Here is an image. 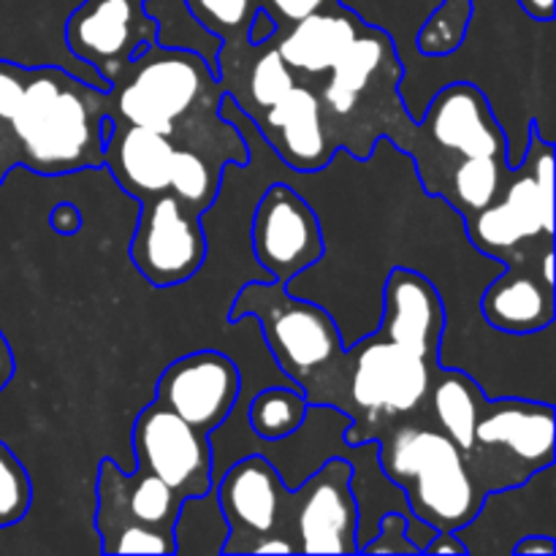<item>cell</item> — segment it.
<instances>
[{
    "label": "cell",
    "instance_id": "cell-14",
    "mask_svg": "<svg viewBox=\"0 0 556 556\" xmlns=\"http://www.w3.org/2000/svg\"><path fill=\"white\" fill-rule=\"evenodd\" d=\"M147 0H85L65 22V43L87 68L112 85L139 47L155 43L161 25Z\"/></svg>",
    "mask_w": 556,
    "mask_h": 556
},
{
    "label": "cell",
    "instance_id": "cell-26",
    "mask_svg": "<svg viewBox=\"0 0 556 556\" xmlns=\"http://www.w3.org/2000/svg\"><path fill=\"white\" fill-rule=\"evenodd\" d=\"M309 402L299 386H269L250 400L248 427L258 440H286L304 427Z\"/></svg>",
    "mask_w": 556,
    "mask_h": 556
},
{
    "label": "cell",
    "instance_id": "cell-15",
    "mask_svg": "<svg viewBox=\"0 0 556 556\" xmlns=\"http://www.w3.org/2000/svg\"><path fill=\"white\" fill-rule=\"evenodd\" d=\"M239 394V367L217 351H195L172 362L157 378L155 389L161 405L204 434H212L233 416Z\"/></svg>",
    "mask_w": 556,
    "mask_h": 556
},
{
    "label": "cell",
    "instance_id": "cell-6",
    "mask_svg": "<svg viewBox=\"0 0 556 556\" xmlns=\"http://www.w3.org/2000/svg\"><path fill=\"white\" fill-rule=\"evenodd\" d=\"M554 405L532 400H486L467 456L483 492L514 486L554 462Z\"/></svg>",
    "mask_w": 556,
    "mask_h": 556
},
{
    "label": "cell",
    "instance_id": "cell-13",
    "mask_svg": "<svg viewBox=\"0 0 556 556\" xmlns=\"http://www.w3.org/2000/svg\"><path fill=\"white\" fill-rule=\"evenodd\" d=\"M130 443L136 467L155 472L182 500L199 497L215 486V451L210 434L193 429L157 400L136 416Z\"/></svg>",
    "mask_w": 556,
    "mask_h": 556
},
{
    "label": "cell",
    "instance_id": "cell-18",
    "mask_svg": "<svg viewBox=\"0 0 556 556\" xmlns=\"http://www.w3.org/2000/svg\"><path fill=\"white\" fill-rule=\"evenodd\" d=\"M445 329V299L438 288L413 269L391 271L383 291V320L375 331L410 348L418 356L440 362Z\"/></svg>",
    "mask_w": 556,
    "mask_h": 556
},
{
    "label": "cell",
    "instance_id": "cell-4",
    "mask_svg": "<svg viewBox=\"0 0 556 556\" xmlns=\"http://www.w3.org/2000/svg\"><path fill=\"white\" fill-rule=\"evenodd\" d=\"M472 248L486 258H535L554 248V144L530 125L527 150L510 168L503 193L476 215L465 217Z\"/></svg>",
    "mask_w": 556,
    "mask_h": 556
},
{
    "label": "cell",
    "instance_id": "cell-3",
    "mask_svg": "<svg viewBox=\"0 0 556 556\" xmlns=\"http://www.w3.org/2000/svg\"><path fill=\"white\" fill-rule=\"evenodd\" d=\"M223 96L217 74L193 49L144 43L106 92V114L177 139L185 119L210 112Z\"/></svg>",
    "mask_w": 556,
    "mask_h": 556
},
{
    "label": "cell",
    "instance_id": "cell-22",
    "mask_svg": "<svg viewBox=\"0 0 556 556\" xmlns=\"http://www.w3.org/2000/svg\"><path fill=\"white\" fill-rule=\"evenodd\" d=\"M96 530L103 554H174V535L141 525L128 514L119 489V465L101 459L96 481Z\"/></svg>",
    "mask_w": 556,
    "mask_h": 556
},
{
    "label": "cell",
    "instance_id": "cell-30",
    "mask_svg": "<svg viewBox=\"0 0 556 556\" xmlns=\"http://www.w3.org/2000/svg\"><path fill=\"white\" fill-rule=\"evenodd\" d=\"M220 177L223 166H212L206 161L204 152H199L195 147H179L177 155H174V168H172V185L168 190L177 193L185 204H190L193 210H199L204 215L212 204H215L217 193H220Z\"/></svg>",
    "mask_w": 556,
    "mask_h": 556
},
{
    "label": "cell",
    "instance_id": "cell-8",
    "mask_svg": "<svg viewBox=\"0 0 556 556\" xmlns=\"http://www.w3.org/2000/svg\"><path fill=\"white\" fill-rule=\"evenodd\" d=\"M130 261L155 288H174L193 280L206 261L201 212L185 204L172 190L141 201L139 223L130 239Z\"/></svg>",
    "mask_w": 556,
    "mask_h": 556
},
{
    "label": "cell",
    "instance_id": "cell-10",
    "mask_svg": "<svg viewBox=\"0 0 556 556\" xmlns=\"http://www.w3.org/2000/svg\"><path fill=\"white\" fill-rule=\"evenodd\" d=\"M215 492L228 521L223 554H253L255 543L266 535L291 538L293 489L286 486L264 454L244 456L226 467L215 481Z\"/></svg>",
    "mask_w": 556,
    "mask_h": 556
},
{
    "label": "cell",
    "instance_id": "cell-5",
    "mask_svg": "<svg viewBox=\"0 0 556 556\" xmlns=\"http://www.w3.org/2000/svg\"><path fill=\"white\" fill-rule=\"evenodd\" d=\"M255 318L277 367L293 386L307 394L318 386L345 351L337 320L304 296H293L275 280H253L239 291L231 307V320Z\"/></svg>",
    "mask_w": 556,
    "mask_h": 556
},
{
    "label": "cell",
    "instance_id": "cell-20",
    "mask_svg": "<svg viewBox=\"0 0 556 556\" xmlns=\"http://www.w3.org/2000/svg\"><path fill=\"white\" fill-rule=\"evenodd\" d=\"M394 74H400V60L391 36L364 25L334 68L324 76L326 81L318 92L324 117H351L358 109V98L375 92L386 76Z\"/></svg>",
    "mask_w": 556,
    "mask_h": 556
},
{
    "label": "cell",
    "instance_id": "cell-7",
    "mask_svg": "<svg viewBox=\"0 0 556 556\" xmlns=\"http://www.w3.org/2000/svg\"><path fill=\"white\" fill-rule=\"evenodd\" d=\"M413 130L432 150V157L418 161L421 174L445 155H448L451 168L462 161H472V157L508 155V136H505L503 123H500L486 92L472 81H451V85L440 87L432 101H427V109L416 119ZM448 172H443V177Z\"/></svg>",
    "mask_w": 556,
    "mask_h": 556
},
{
    "label": "cell",
    "instance_id": "cell-37",
    "mask_svg": "<svg viewBox=\"0 0 556 556\" xmlns=\"http://www.w3.org/2000/svg\"><path fill=\"white\" fill-rule=\"evenodd\" d=\"M516 556H554L556 554V538L548 535H527L516 541L514 552Z\"/></svg>",
    "mask_w": 556,
    "mask_h": 556
},
{
    "label": "cell",
    "instance_id": "cell-39",
    "mask_svg": "<svg viewBox=\"0 0 556 556\" xmlns=\"http://www.w3.org/2000/svg\"><path fill=\"white\" fill-rule=\"evenodd\" d=\"M516 5H519L521 14L530 16L532 22H552L556 14L554 0H516Z\"/></svg>",
    "mask_w": 556,
    "mask_h": 556
},
{
    "label": "cell",
    "instance_id": "cell-23",
    "mask_svg": "<svg viewBox=\"0 0 556 556\" xmlns=\"http://www.w3.org/2000/svg\"><path fill=\"white\" fill-rule=\"evenodd\" d=\"M486 400V391L481 389V383H476V378L462 369L440 367L429 389L427 410L434 427L443 429L459 445L462 454L470 456L476 445V424Z\"/></svg>",
    "mask_w": 556,
    "mask_h": 556
},
{
    "label": "cell",
    "instance_id": "cell-25",
    "mask_svg": "<svg viewBox=\"0 0 556 556\" xmlns=\"http://www.w3.org/2000/svg\"><path fill=\"white\" fill-rule=\"evenodd\" d=\"M174 532V554H223L228 521L217 503L215 486L199 497H185L179 505Z\"/></svg>",
    "mask_w": 556,
    "mask_h": 556
},
{
    "label": "cell",
    "instance_id": "cell-9",
    "mask_svg": "<svg viewBox=\"0 0 556 556\" xmlns=\"http://www.w3.org/2000/svg\"><path fill=\"white\" fill-rule=\"evenodd\" d=\"M467 554L489 556L514 552L527 535L556 538V465L541 467L514 486L483 494L476 516L456 527Z\"/></svg>",
    "mask_w": 556,
    "mask_h": 556
},
{
    "label": "cell",
    "instance_id": "cell-35",
    "mask_svg": "<svg viewBox=\"0 0 556 556\" xmlns=\"http://www.w3.org/2000/svg\"><path fill=\"white\" fill-rule=\"evenodd\" d=\"M25 92V68H11L0 63V119L9 123L16 114Z\"/></svg>",
    "mask_w": 556,
    "mask_h": 556
},
{
    "label": "cell",
    "instance_id": "cell-12",
    "mask_svg": "<svg viewBox=\"0 0 556 556\" xmlns=\"http://www.w3.org/2000/svg\"><path fill=\"white\" fill-rule=\"evenodd\" d=\"M351 478V462L329 456L293 489L291 541L296 554H358V505Z\"/></svg>",
    "mask_w": 556,
    "mask_h": 556
},
{
    "label": "cell",
    "instance_id": "cell-29",
    "mask_svg": "<svg viewBox=\"0 0 556 556\" xmlns=\"http://www.w3.org/2000/svg\"><path fill=\"white\" fill-rule=\"evenodd\" d=\"M476 0H440L427 14V22L416 33V52L427 58H448L456 54L470 33Z\"/></svg>",
    "mask_w": 556,
    "mask_h": 556
},
{
    "label": "cell",
    "instance_id": "cell-32",
    "mask_svg": "<svg viewBox=\"0 0 556 556\" xmlns=\"http://www.w3.org/2000/svg\"><path fill=\"white\" fill-rule=\"evenodd\" d=\"M33 503V483L14 451L0 443V530L20 525Z\"/></svg>",
    "mask_w": 556,
    "mask_h": 556
},
{
    "label": "cell",
    "instance_id": "cell-36",
    "mask_svg": "<svg viewBox=\"0 0 556 556\" xmlns=\"http://www.w3.org/2000/svg\"><path fill=\"white\" fill-rule=\"evenodd\" d=\"M277 30H280V25H277L275 16H271L264 5H258V9L253 11V16H250L248 27H244V43H248V47H261V43L271 41V38L277 36Z\"/></svg>",
    "mask_w": 556,
    "mask_h": 556
},
{
    "label": "cell",
    "instance_id": "cell-19",
    "mask_svg": "<svg viewBox=\"0 0 556 556\" xmlns=\"http://www.w3.org/2000/svg\"><path fill=\"white\" fill-rule=\"evenodd\" d=\"M101 136L103 163L125 193L144 201L168 190L174 155H177V141L172 136L144 125L123 123L109 114H103L101 119Z\"/></svg>",
    "mask_w": 556,
    "mask_h": 556
},
{
    "label": "cell",
    "instance_id": "cell-2",
    "mask_svg": "<svg viewBox=\"0 0 556 556\" xmlns=\"http://www.w3.org/2000/svg\"><path fill=\"white\" fill-rule=\"evenodd\" d=\"M375 456L386 478L405 494L410 514L440 532L467 525L486 494L459 445L432 421L380 432Z\"/></svg>",
    "mask_w": 556,
    "mask_h": 556
},
{
    "label": "cell",
    "instance_id": "cell-33",
    "mask_svg": "<svg viewBox=\"0 0 556 556\" xmlns=\"http://www.w3.org/2000/svg\"><path fill=\"white\" fill-rule=\"evenodd\" d=\"M358 554H418V548L407 538V514L386 510L378 519L372 538L358 548Z\"/></svg>",
    "mask_w": 556,
    "mask_h": 556
},
{
    "label": "cell",
    "instance_id": "cell-27",
    "mask_svg": "<svg viewBox=\"0 0 556 556\" xmlns=\"http://www.w3.org/2000/svg\"><path fill=\"white\" fill-rule=\"evenodd\" d=\"M119 489H123L125 508L134 519L161 532H172L182 497L166 481L144 467H136L134 472L119 470Z\"/></svg>",
    "mask_w": 556,
    "mask_h": 556
},
{
    "label": "cell",
    "instance_id": "cell-28",
    "mask_svg": "<svg viewBox=\"0 0 556 556\" xmlns=\"http://www.w3.org/2000/svg\"><path fill=\"white\" fill-rule=\"evenodd\" d=\"M255 60H250L248 76H244V90L233 92V103L242 109L248 117H255L258 112H264L266 106H271L275 101H280L293 85H296V74L286 65V60L277 52L275 41L261 43Z\"/></svg>",
    "mask_w": 556,
    "mask_h": 556
},
{
    "label": "cell",
    "instance_id": "cell-40",
    "mask_svg": "<svg viewBox=\"0 0 556 556\" xmlns=\"http://www.w3.org/2000/svg\"><path fill=\"white\" fill-rule=\"evenodd\" d=\"M11 378H14V356L9 351V342L0 334V391L11 383Z\"/></svg>",
    "mask_w": 556,
    "mask_h": 556
},
{
    "label": "cell",
    "instance_id": "cell-24",
    "mask_svg": "<svg viewBox=\"0 0 556 556\" xmlns=\"http://www.w3.org/2000/svg\"><path fill=\"white\" fill-rule=\"evenodd\" d=\"M510 166L508 155H483L472 161H462L440 179L434 195L445 199L451 210L459 212V217L476 215L483 206L492 204L503 188L508 185Z\"/></svg>",
    "mask_w": 556,
    "mask_h": 556
},
{
    "label": "cell",
    "instance_id": "cell-17",
    "mask_svg": "<svg viewBox=\"0 0 556 556\" xmlns=\"http://www.w3.org/2000/svg\"><path fill=\"white\" fill-rule=\"evenodd\" d=\"M543 253L503 264V269L483 288L481 315L500 334L532 337L541 334L546 326H554V282L541 271Z\"/></svg>",
    "mask_w": 556,
    "mask_h": 556
},
{
    "label": "cell",
    "instance_id": "cell-38",
    "mask_svg": "<svg viewBox=\"0 0 556 556\" xmlns=\"http://www.w3.org/2000/svg\"><path fill=\"white\" fill-rule=\"evenodd\" d=\"M424 554H448V556H465L467 548L465 543L456 538L454 530L448 532H438V535L432 538V543H429L427 548H424Z\"/></svg>",
    "mask_w": 556,
    "mask_h": 556
},
{
    "label": "cell",
    "instance_id": "cell-16",
    "mask_svg": "<svg viewBox=\"0 0 556 556\" xmlns=\"http://www.w3.org/2000/svg\"><path fill=\"white\" fill-rule=\"evenodd\" d=\"M253 123L277 157L296 172H318L334 155L318 92L304 81H296L280 101L255 114Z\"/></svg>",
    "mask_w": 556,
    "mask_h": 556
},
{
    "label": "cell",
    "instance_id": "cell-21",
    "mask_svg": "<svg viewBox=\"0 0 556 556\" xmlns=\"http://www.w3.org/2000/svg\"><path fill=\"white\" fill-rule=\"evenodd\" d=\"M362 27L364 22L358 20V14L337 3L331 9L315 11L293 25L280 27L271 41L288 68L296 74V79L309 85L334 68V63L345 54Z\"/></svg>",
    "mask_w": 556,
    "mask_h": 556
},
{
    "label": "cell",
    "instance_id": "cell-11",
    "mask_svg": "<svg viewBox=\"0 0 556 556\" xmlns=\"http://www.w3.org/2000/svg\"><path fill=\"white\" fill-rule=\"evenodd\" d=\"M250 242L261 269L280 286L313 269L326 253L318 212L288 182L264 190L253 212Z\"/></svg>",
    "mask_w": 556,
    "mask_h": 556
},
{
    "label": "cell",
    "instance_id": "cell-1",
    "mask_svg": "<svg viewBox=\"0 0 556 556\" xmlns=\"http://www.w3.org/2000/svg\"><path fill=\"white\" fill-rule=\"evenodd\" d=\"M96 87L79 85L60 68L25 71V92L9 119L27 168L41 174L101 166L106 92L90 101Z\"/></svg>",
    "mask_w": 556,
    "mask_h": 556
},
{
    "label": "cell",
    "instance_id": "cell-34",
    "mask_svg": "<svg viewBox=\"0 0 556 556\" xmlns=\"http://www.w3.org/2000/svg\"><path fill=\"white\" fill-rule=\"evenodd\" d=\"M337 3H340V0H266L264 9L275 16L277 25L288 27L293 25V22L304 20V16L315 14V11L331 9V5Z\"/></svg>",
    "mask_w": 556,
    "mask_h": 556
},
{
    "label": "cell",
    "instance_id": "cell-31",
    "mask_svg": "<svg viewBox=\"0 0 556 556\" xmlns=\"http://www.w3.org/2000/svg\"><path fill=\"white\" fill-rule=\"evenodd\" d=\"M185 9L204 30L215 33L223 43H233L237 38L244 41V27L258 3L255 0H185Z\"/></svg>",
    "mask_w": 556,
    "mask_h": 556
}]
</instances>
